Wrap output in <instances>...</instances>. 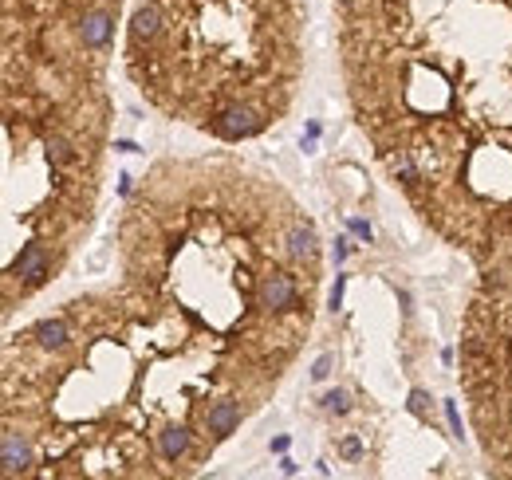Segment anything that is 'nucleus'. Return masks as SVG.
I'll use <instances>...</instances> for the list:
<instances>
[{
	"instance_id": "obj_1",
	"label": "nucleus",
	"mask_w": 512,
	"mask_h": 480,
	"mask_svg": "<svg viewBox=\"0 0 512 480\" xmlns=\"http://www.w3.org/2000/svg\"><path fill=\"white\" fill-rule=\"evenodd\" d=\"M119 284L20 339L4 374V477H178L272 398L320 303V237L300 205L225 154L158 162L119 229Z\"/></svg>"
},
{
	"instance_id": "obj_3",
	"label": "nucleus",
	"mask_w": 512,
	"mask_h": 480,
	"mask_svg": "<svg viewBox=\"0 0 512 480\" xmlns=\"http://www.w3.org/2000/svg\"><path fill=\"white\" fill-rule=\"evenodd\" d=\"M4 32L20 28V115L32 130L107 126L103 63L115 40L119 0H4Z\"/></svg>"
},
{
	"instance_id": "obj_2",
	"label": "nucleus",
	"mask_w": 512,
	"mask_h": 480,
	"mask_svg": "<svg viewBox=\"0 0 512 480\" xmlns=\"http://www.w3.org/2000/svg\"><path fill=\"white\" fill-rule=\"evenodd\" d=\"M308 0H142L127 24L130 83L166 119L245 142L296 103Z\"/></svg>"
}]
</instances>
